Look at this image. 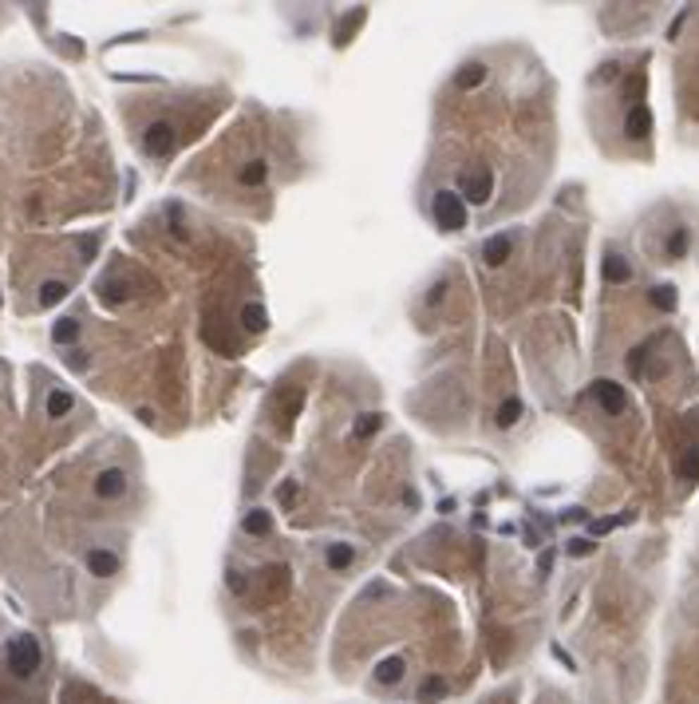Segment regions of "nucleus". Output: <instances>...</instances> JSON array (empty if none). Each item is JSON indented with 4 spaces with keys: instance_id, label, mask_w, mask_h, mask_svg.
Returning a JSON list of instances; mask_svg holds the SVG:
<instances>
[{
    "instance_id": "nucleus-29",
    "label": "nucleus",
    "mask_w": 699,
    "mask_h": 704,
    "mask_svg": "<svg viewBox=\"0 0 699 704\" xmlns=\"http://www.w3.org/2000/svg\"><path fill=\"white\" fill-rule=\"evenodd\" d=\"M443 297H447V281H435V285L427 289V305H439Z\"/></svg>"
},
{
    "instance_id": "nucleus-10",
    "label": "nucleus",
    "mask_w": 699,
    "mask_h": 704,
    "mask_svg": "<svg viewBox=\"0 0 699 704\" xmlns=\"http://www.w3.org/2000/svg\"><path fill=\"white\" fill-rule=\"evenodd\" d=\"M403 673H407V661H403V657H383V661L376 664L371 681H380V684H400Z\"/></svg>"
},
{
    "instance_id": "nucleus-14",
    "label": "nucleus",
    "mask_w": 699,
    "mask_h": 704,
    "mask_svg": "<svg viewBox=\"0 0 699 704\" xmlns=\"http://www.w3.org/2000/svg\"><path fill=\"white\" fill-rule=\"evenodd\" d=\"M71 408H75V396H71V392H63V388H51V392H48V415H51V420H63Z\"/></svg>"
},
{
    "instance_id": "nucleus-25",
    "label": "nucleus",
    "mask_w": 699,
    "mask_h": 704,
    "mask_svg": "<svg viewBox=\"0 0 699 704\" xmlns=\"http://www.w3.org/2000/svg\"><path fill=\"white\" fill-rule=\"evenodd\" d=\"M648 297H652V305H656V309H664V312L676 309V289H672V285H656Z\"/></svg>"
},
{
    "instance_id": "nucleus-21",
    "label": "nucleus",
    "mask_w": 699,
    "mask_h": 704,
    "mask_svg": "<svg viewBox=\"0 0 699 704\" xmlns=\"http://www.w3.org/2000/svg\"><path fill=\"white\" fill-rule=\"evenodd\" d=\"M265 174H269V162L253 159V162H245V166H241L237 182H241V186H261V182H265Z\"/></svg>"
},
{
    "instance_id": "nucleus-30",
    "label": "nucleus",
    "mask_w": 699,
    "mask_h": 704,
    "mask_svg": "<svg viewBox=\"0 0 699 704\" xmlns=\"http://www.w3.org/2000/svg\"><path fill=\"white\" fill-rule=\"evenodd\" d=\"M589 550H593V542H589V538H573V542H569V554H573V558H585Z\"/></svg>"
},
{
    "instance_id": "nucleus-1",
    "label": "nucleus",
    "mask_w": 699,
    "mask_h": 704,
    "mask_svg": "<svg viewBox=\"0 0 699 704\" xmlns=\"http://www.w3.org/2000/svg\"><path fill=\"white\" fill-rule=\"evenodd\" d=\"M40 661H44L40 641H36L32 633H20L16 641L8 645V669H12V676H32L36 669H40Z\"/></svg>"
},
{
    "instance_id": "nucleus-17",
    "label": "nucleus",
    "mask_w": 699,
    "mask_h": 704,
    "mask_svg": "<svg viewBox=\"0 0 699 704\" xmlns=\"http://www.w3.org/2000/svg\"><path fill=\"white\" fill-rule=\"evenodd\" d=\"M518 420H521V400H518V396L502 400V403H498V412H494V423H498V427H514Z\"/></svg>"
},
{
    "instance_id": "nucleus-27",
    "label": "nucleus",
    "mask_w": 699,
    "mask_h": 704,
    "mask_svg": "<svg viewBox=\"0 0 699 704\" xmlns=\"http://www.w3.org/2000/svg\"><path fill=\"white\" fill-rule=\"evenodd\" d=\"M612 75H620V68H617V63H605V68L593 71V83H609Z\"/></svg>"
},
{
    "instance_id": "nucleus-13",
    "label": "nucleus",
    "mask_w": 699,
    "mask_h": 704,
    "mask_svg": "<svg viewBox=\"0 0 699 704\" xmlns=\"http://www.w3.org/2000/svg\"><path fill=\"white\" fill-rule=\"evenodd\" d=\"M241 324H245V332H265L269 329V312L261 309L257 301H245V309H241Z\"/></svg>"
},
{
    "instance_id": "nucleus-12",
    "label": "nucleus",
    "mask_w": 699,
    "mask_h": 704,
    "mask_svg": "<svg viewBox=\"0 0 699 704\" xmlns=\"http://www.w3.org/2000/svg\"><path fill=\"white\" fill-rule=\"evenodd\" d=\"M324 562H328L332 570H348V566L356 562V546L352 542H332L328 554H324Z\"/></svg>"
},
{
    "instance_id": "nucleus-11",
    "label": "nucleus",
    "mask_w": 699,
    "mask_h": 704,
    "mask_svg": "<svg viewBox=\"0 0 699 704\" xmlns=\"http://www.w3.org/2000/svg\"><path fill=\"white\" fill-rule=\"evenodd\" d=\"M605 281H609V285H624V281H632V265H629V257H620V253H605Z\"/></svg>"
},
{
    "instance_id": "nucleus-24",
    "label": "nucleus",
    "mask_w": 699,
    "mask_h": 704,
    "mask_svg": "<svg viewBox=\"0 0 699 704\" xmlns=\"http://www.w3.org/2000/svg\"><path fill=\"white\" fill-rule=\"evenodd\" d=\"M68 297V281H44L40 285V305H60Z\"/></svg>"
},
{
    "instance_id": "nucleus-20",
    "label": "nucleus",
    "mask_w": 699,
    "mask_h": 704,
    "mask_svg": "<svg viewBox=\"0 0 699 704\" xmlns=\"http://www.w3.org/2000/svg\"><path fill=\"white\" fill-rule=\"evenodd\" d=\"M443 696H447V681L443 676H427L419 684V704H439Z\"/></svg>"
},
{
    "instance_id": "nucleus-23",
    "label": "nucleus",
    "mask_w": 699,
    "mask_h": 704,
    "mask_svg": "<svg viewBox=\"0 0 699 704\" xmlns=\"http://www.w3.org/2000/svg\"><path fill=\"white\" fill-rule=\"evenodd\" d=\"M688 245H691V233L683 230V226H676V230L668 233V245H664V250H668V257H683Z\"/></svg>"
},
{
    "instance_id": "nucleus-7",
    "label": "nucleus",
    "mask_w": 699,
    "mask_h": 704,
    "mask_svg": "<svg viewBox=\"0 0 699 704\" xmlns=\"http://www.w3.org/2000/svg\"><path fill=\"white\" fill-rule=\"evenodd\" d=\"M624 135H629V139H648L652 135V111L644 107V103H636V107L624 115Z\"/></svg>"
},
{
    "instance_id": "nucleus-4",
    "label": "nucleus",
    "mask_w": 699,
    "mask_h": 704,
    "mask_svg": "<svg viewBox=\"0 0 699 704\" xmlns=\"http://www.w3.org/2000/svg\"><path fill=\"white\" fill-rule=\"evenodd\" d=\"M589 396H593V400H597L609 415H624V408H629V396H624V388H620V384H612V380H597V384L589 388Z\"/></svg>"
},
{
    "instance_id": "nucleus-5",
    "label": "nucleus",
    "mask_w": 699,
    "mask_h": 704,
    "mask_svg": "<svg viewBox=\"0 0 699 704\" xmlns=\"http://www.w3.org/2000/svg\"><path fill=\"white\" fill-rule=\"evenodd\" d=\"M490 194H494V174H490V171L462 174V202H470V206H482Z\"/></svg>"
},
{
    "instance_id": "nucleus-26",
    "label": "nucleus",
    "mask_w": 699,
    "mask_h": 704,
    "mask_svg": "<svg viewBox=\"0 0 699 704\" xmlns=\"http://www.w3.org/2000/svg\"><path fill=\"white\" fill-rule=\"evenodd\" d=\"M679 475H683V479H699V447L683 455V463H679Z\"/></svg>"
},
{
    "instance_id": "nucleus-15",
    "label": "nucleus",
    "mask_w": 699,
    "mask_h": 704,
    "mask_svg": "<svg viewBox=\"0 0 699 704\" xmlns=\"http://www.w3.org/2000/svg\"><path fill=\"white\" fill-rule=\"evenodd\" d=\"M51 341L60 344V348H68V344L80 341V321H71V317H63V321L51 324Z\"/></svg>"
},
{
    "instance_id": "nucleus-22",
    "label": "nucleus",
    "mask_w": 699,
    "mask_h": 704,
    "mask_svg": "<svg viewBox=\"0 0 699 704\" xmlns=\"http://www.w3.org/2000/svg\"><path fill=\"white\" fill-rule=\"evenodd\" d=\"M241 526H245V534L261 538V534H269V526H273V514H269V511H249Z\"/></svg>"
},
{
    "instance_id": "nucleus-19",
    "label": "nucleus",
    "mask_w": 699,
    "mask_h": 704,
    "mask_svg": "<svg viewBox=\"0 0 699 704\" xmlns=\"http://www.w3.org/2000/svg\"><path fill=\"white\" fill-rule=\"evenodd\" d=\"M99 297H103V301H111V305H119V301H127V297H130V285L119 281V277H107V281H99Z\"/></svg>"
},
{
    "instance_id": "nucleus-2",
    "label": "nucleus",
    "mask_w": 699,
    "mask_h": 704,
    "mask_svg": "<svg viewBox=\"0 0 699 704\" xmlns=\"http://www.w3.org/2000/svg\"><path fill=\"white\" fill-rule=\"evenodd\" d=\"M431 210H435V221H439L443 230H466V202L459 198V194H450V190H439L435 194V202H431Z\"/></svg>"
},
{
    "instance_id": "nucleus-8",
    "label": "nucleus",
    "mask_w": 699,
    "mask_h": 704,
    "mask_svg": "<svg viewBox=\"0 0 699 704\" xmlns=\"http://www.w3.org/2000/svg\"><path fill=\"white\" fill-rule=\"evenodd\" d=\"M509 250H514V242H509L506 233H498V238H490V242L482 245V262H486L490 269H498V265L509 262Z\"/></svg>"
},
{
    "instance_id": "nucleus-28",
    "label": "nucleus",
    "mask_w": 699,
    "mask_h": 704,
    "mask_svg": "<svg viewBox=\"0 0 699 704\" xmlns=\"http://www.w3.org/2000/svg\"><path fill=\"white\" fill-rule=\"evenodd\" d=\"M280 503H285V506L297 503V483H292V479H285V483H280Z\"/></svg>"
},
{
    "instance_id": "nucleus-18",
    "label": "nucleus",
    "mask_w": 699,
    "mask_h": 704,
    "mask_svg": "<svg viewBox=\"0 0 699 704\" xmlns=\"http://www.w3.org/2000/svg\"><path fill=\"white\" fill-rule=\"evenodd\" d=\"M482 80H486V63H466V68H459V71H454V83H459L462 91L478 87Z\"/></svg>"
},
{
    "instance_id": "nucleus-3",
    "label": "nucleus",
    "mask_w": 699,
    "mask_h": 704,
    "mask_svg": "<svg viewBox=\"0 0 699 704\" xmlns=\"http://www.w3.org/2000/svg\"><path fill=\"white\" fill-rule=\"evenodd\" d=\"M174 142H178V135H174L170 123H150L147 131H142V151L154 154V159H166L174 151Z\"/></svg>"
},
{
    "instance_id": "nucleus-16",
    "label": "nucleus",
    "mask_w": 699,
    "mask_h": 704,
    "mask_svg": "<svg viewBox=\"0 0 699 704\" xmlns=\"http://www.w3.org/2000/svg\"><path fill=\"white\" fill-rule=\"evenodd\" d=\"M380 427H383L380 412H364V415H356V423H352V435H356V439H371Z\"/></svg>"
},
{
    "instance_id": "nucleus-9",
    "label": "nucleus",
    "mask_w": 699,
    "mask_h": 704,
    "mask_svg": "<svg viewBox=\"0 0 699 704\" xmlns=\"http://www.w3.org/2000/svg\"><path fill=\"white\" fill-rule=\"evenodd\" d=\"M87 570L95 573V578H111V573H119V554L115 550H91L87 554Z\"/></svg>"
},
{
    "instance_id": "nucleus-6",
    "label": "nucleus",
    "mask_w": 699,
    "mask_h": 704,
    "mask_svg": "<svg viewBox=\"0 0 699 704\" xmlns=\"http://www.w3.org/2000/svg\"><path fill=\"white\" fill-rule=\"evenodd\" d=\"M95 494L99 499H123L127 494V475L119 467H107V471L95 475Z\"/></svg>"
},
{
    "instance_id": "nucleus-31",
    "label": "nucleus",
    "mask_w": 699,
    "mask_h": 704,
    "mask_svg": "<svg viewBox=\"0 0 699 704\" xmlns=\"http://www.w3.org/2000/svg\"><path fill=\"white\" fill-rule=\"evenodd\" d=\"M71 368H87V356H83V352H71Z\"/></svg>"
}]
</instances>
